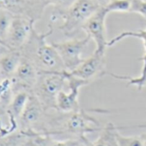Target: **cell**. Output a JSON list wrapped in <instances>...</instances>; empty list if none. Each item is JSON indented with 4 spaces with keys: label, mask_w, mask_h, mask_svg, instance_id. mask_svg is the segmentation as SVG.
<instances>
[{
    "label": "cell",
    "mask_w": 146,
    "mask_h": 146,
    "mask_svg": "<svg viewBox=\"0 0 146 146\" xmlns=\"http://www.w3.org/2000/svg\"><path fill=\"white\" fill-rule=\"evenodd\" d=\"M30 92L28 91H19L14 93V96L8 105V113L11 118L13 126L16 127V121H19L26 105L28 101Z\"/></svg>",
    "instance_id": "14"
},
{
    "label": "cell",
    "mask_w": 146,
    "mask_h": 146,
    "mask_svg": "<svg viewBox=\"0 0 146 146\" xmlns=\"http://www.w3.org/2000/svg\"><path fill=\"white\" fill-rule=\"evenodd\" d=\"M88 85H89V82L81 80L68 72L65 87L56 98L55 110L62 113H71L81 110L78 102L79 90Z\"/></svg>",
    "instance_id": "6"
},
{
    "label": "cell",
    "mask_w": 146,
    "mask_h": 146,
    "mask_svg": "<svg viewBox=\"0 0 146 146\" xmlns=\"http://www.w3.org/2000/svg\"><path fill=\"white\" fill-rule=\"evenodd\" d=\"M46 110L40 100L33 93H30L27 105L18 121L22 129L27 132L26 134L32 133L34 127L42 121Z\"/></svg>",
    "instance_id": "13"
},
{
    "label": "cell",
    "mask_w": 146,
    "mask_h": 146,
    "mask_svg": "<svg viewBox=\"0 0 146 146\" xmlns=\"http://www.w3.org/2000/svg\"><path fill=\"white\" fill-rule=\"evenodd\" d=\"M3 106L2 105V104H1V102H0V109H1V108H3Z\"/></svg>",
    "instance_id": "28"
},
{
    "label": "cell",
    "mask_w": 146,
    "mask_h": 146,
    "mask_svg": "<svg viewBox=\"0 0 146 146\" xmlns=\"http://www.w3.org/2000/svg\"><path fill=\"white\" fill-rule=\"evenodd\" d=\"M14 84L12 77L0 78V102L4 107H8L14 96Z\"/></svg>",
    "instance_id": "16"
},
{
    "label": "cell",
    "mask_w": 146,
    "mask_h": 146,
    "mask_svg": "<svg viewBox=\"0 0 146 146\" xmlns=\"http://www.w3.org/2000/svg\"><path fill=\"white\" fill-rule=\"evenodd\" d=\"M145 84H146V82H145Z\"/></svg>",
    "instance_id": "30"
},
{
    "label": "cell",
    "mask_w": 146,
    "mask_h": 146,
    "mask_svg": "<svg viewBox=\"0 0 146 146\" xmlns=\"http://www.w3.org/2000/svg\"><path fill=\"white\" fill-rule=\"evenodd\" d=\"M59 113V116L51 120V124L56 127L52 133H70L85 139L86 133L103 129L96 119L81 110L71 113Z\"/></svg>",
    "instance_id": "3"
},
{
    "label": "cell",
    "mask_w": 146,
    "mask_h": 146,
    "mask_svg": "<svg viewBox=\"0 0 146 146\" xmlns=\"http://www.w3.org/2000/svg\"><path fill=\"white\" fill-rule=\"evenodd\" d=\"M46 4L43 0H0V9L21 15L34 21L40 20Z\"/></svg>",
    "instance_id": "10"
},
{
    "label": "cell",
    "mask_w": 146,
    "mask_h": 146,
    "mask_svg": "<svg viewBox=\"0 0 146 146\" xmlns=\"http://www.w3.org/2000/svg\"><path fill=\"white\" fill-rule=\"evenodd\" d=\"M90 39V37L86 35L83 38H73L65 41L52 42L58 50L66 71H73L84 61L83 54Z\"/></svg>",
    "instance_id": "5"
},
{
    "label": "cell",
    "mask_w": 146,
    "mask_h": 146,
    "mask_svg": "<svg viewBox=\"0 0 146 146\" xmlns=\"http://www.w3.org/2000/svg\"><path fill=\"white\" fill-rule=\"evenodd\" d=\"M14 15L9 11L0 9V38L5 42ZM6 44V43H5Z\"/></svg>",
    "instance_id": "18"
},
{
    "label": "cell",
    "mask_w": 146,
    "mask_h": 146,
    "mask_svg": "<svg viewBox=\"0 0 146 146\" xmlns=\"http://www.w3.org/2000/svg\"><path fill=\"white\" fill-rule=\"evenodd\" d=\"M115 137L118 146H143L139 136H124L117 129Z\"/></svg>",
    "instance_id": "20"
},
{
    "label": "cell",
    "mask_w": 146,
    "mask_h": 146,
    "mask_svg": "<svg viewBox=\"0 0 146 146\" xmlns=\"http://www.w3.org/2000/svg\"><path fill=\"white\" fill-rule=\"evenodd\" d=\"M22 54L18 50H12L0 57L1 77H12L20 63Z\"/></svg>",
    "instance_id": "15"
},
{
    "label": "cell",
    "mask_w": 146,
    "mask_h": 146,
    "mask_svg": "<svg viewBox=\"0 0 146 146\" xmlns=\"http://www.w3.org/2000/svg\"><path fill=\"white\" fill-rule=\"evenodd\" d=\"M131 8L129 13H136L146 20V0H130Z\"/></svg>",
    "instance_id": "21"
},
{
    "label": "cell",
    "mask_w": 146,
    "mask_h": 146,
    "mask_svg": "<svg viewBox=\"0 0 146 146\" xmlns=\"http://www.w3.org/2000/svg\"><path fill=\"white\" fill-rule=\"evenodd\" d=\"M111 0H96V2L98 3L100 7H106Z\"/></svg>",
    "instance_id": "24"
},
{
    "label": "cell",
    "mask_w": 146,
    "mask_h": 146,
    "mask_svg": "<svg viewBox=\"0 0 146 146\" xmlns=\"http://www.w3.org/2000/svg\"><path fill=\"white\" fill-rule=\"evenodd\" d=\"M108 13L120 12V13H129L131 8L130 0H111L109 3L105 7Z\"/></svg>",
    "instance_id": "19"
},
{
    "label": "cell",
    "mask_w": 146,
    "mask_h": 146,
    "mask_svg": "<svg viewBox=\"0 0 146 146\" xmlns=\"http://www.w3.org/2000/svg\"><path fill=\"white\" fill-rule=\"evenodd\" d=\"M139 137H140V139L142 142V145L146 146V133H142L141 135H139Z\"/></svg>",
    "instance_id": "25"
},
{
    "label": "cell",
    "mask_w": 146,
    "mask_h": 146,
    "mask_svg": "<svg viewBox=\"0 0 146 146\" xmlns=\"http://www.w3.org/2000/svg\"><path fill=\"white\" fill-rule=\"evenodd\" d=\"M100 8L96 0H75L65 9H54L51 15V24L62 21L58 27L66 37H73L87 21V20Z\"/></svg>",
    "instance_id": "2"
},
{
    "label": "cell",
    "mask_w": 146,
    "mask_h": 146,
    "mask_svg": "<svg viewBox=\"0 0 146 146\" xmlns=\"http://www.w3.org/2000/svg\"><path fill=\"white\" fill-rule=\"evenodd\" d=\"M39 74L40 73L35 65L29 59L22 56L20 63L12 76L14 92L28 91L31 92L37 81Z\"/></svg>",
    "instance_id": "12"
},
{
    "label": "cell",
    "mask_w": 146,
    "mask_h": 146,
    "mask_svg": "<svg viewBox=\"0 0 146 146\" xmlns=\"http://www.w3.org/2000/svg\"><path fill=\"white\" fill-rule=\"evenodd\" d=\"M36 21L21 15H14L5 39L11 50H20L28 39Z\"/></svg>",
    "instance_id": "11"
},
{
    "label": "cell",
    "mask_w": 146,
    "mask_h": 146,
    "mask_svg": "<svg viewBox=\"0 0 146 146\" xmlns=\"http://www.w3.org/2000/svg\"><path fill=\"white\" fill-rule=\"evenodd\" d=\"M127 38H136L143 41L144 55L139 59L140 61L143 62V66H142L140 74L137 77H133L130 75H120V74H114V73H108V72H107V74L112 76L113 78L116 80H126L127 86H134L137 87L139 91H142L144 87L146 86V27L145 29H140L139 31H125V32L120 33L119 35H116L111 40L108 41V47L114 46V44H118L121 40Z\"/></svg>",
    "instance_id": "7"
},
{
    "label": "cell",
    "mask_w": 146,
    "mask_h": 146,
    "mask_svg": "<svg viewBox=\"0 0 146 146\" xmlns=\"http://www.w3.org/2000/svg\"><path fill=\"white\" fill-rule=\"evenodd\" d=\"M68 71L40 73L37 81L31 91L46 110H55L58 94L65 89Z\"/></svg>",
    "instance_id": "4"
},
{
    "label": "cell",
    "mask_w": 146,
    "mask_h": 146,
    "mask_svg": "<svg viewBox=\"0 0 146 146\" xmlns=\"http://www.w3.org/2000/svg\"><path fill=\"white\" fill-rule=\"evenodd\" d=\"M108 14L105 7H100L82 27V30L86 33V35L95 41L96 50L100 52H105L108 47L106 18Z\"/></svg>",
    "instance_id": "8"
},
{
    "label": "cell",
    "mask_w": 146,
    "mask_h": 146,
    "mask_svg": "<svg viewBox=\"0 0 146 146\" xmlns=\"http://www.w3.org/2000/svg\"><path fill=\"white\" fill-rule=\"evenodd\" d=\"M12 50L7 44H5L4 43H0V57L3 56V55H5L6 53H8L9 51Z\"/></svg>",
    "instance_id": "23"
},
{
    "label": "cell",
    "mask_w": 146,
    "mask_h": 146,
    "mask_svg": "<svg viewBox=\"0 0 146 146\" xmlns=\"http://www.w3.org/2000/svg\"><path fill=\"white\" fill-rule=\"evenodd\" d=\"M46 6L52 5L54 9H65L70 6L75 0H43Z\"/></svg>",
    "instance_id": "22"
},
{
    "label": "cell",
    "mask_w": 146,
    "mask_h": 146,
    "mask_svg": "<svg viewBox=\"0 0 146 146\" xmlns=\"http://www.w3.org/2000/svg\"><path fill=\"white\" fill-rule=\"evenodd\" d=\"M0 43H4V44H5V42H4V41H3L1 38H0Z\"/></svg>",
    "instance_id": "27"
},
{
    "label": "cell",
    "mask_w": 146,
    "mask_h": 146,
    "mask_svg": "<svg viewBox=\"0 0 146 146\" xmlns=\"http://www.w3.org/2000/svg\"><path fill=\"white\" fill-rule=\"evenodd\" d=\"M0 78H1V74H0Z\"/></svg>",
    "instance_id": "29"
},
{
    "label": "cell",
    "mask_w": 146,
    "mask_h": 146,
    "mask_svg": "<svg viewBox=\"0 0 146 146\" xmlns=\"http://www.w3.org/2000/svg\"><path fill=\"white\" fill-rule=\"evenodd\" d=\"M52 33L53 27L51 23L48 25V30L43 33H38L34 28L27 42L19 50L22 56L35 65L39 73L65 71L58 50L52 43L46 42V38Z\"/></svg>",
    "instance_id": "1"
},
{
    "label": "cell",
    "mask_w": 146,
    "mask_h": 146,
    "mask_svg": "<svg viewBox=\"0 0 146 146\" xmlns=\"http://www.w3.org/2000/svg\"><path fill=\"white\" fill-rule=\"evenodd\" d=\"M0 132H4V131H3V129H2V127H1V121H0ZM5 133V132H4Z\"/></svg>",
    "instance_id": "26"
},
{
    "label": "cell",
    "mask_w": 146,
    "mask_h": 146,
    "mask_svg": "<svg viewBox=\"0 0 146 146\" xmlns=\"http://www.w3.org/2000/svg\"><path fill=\"white\" fill-rule=\"evenodd\" d=\"M70 73L89 84L95 80L102 77L107 74L105 52H100L95 50L91 56L86 57L76 69Z\"/></svg>",
    "instance_id": "9"
},
{
    "label": "cell",
    "mask_w": 146,
    "mask_h": 146,
    "mask_svg": "<svg viewBox=\"0 0 146 146\" xmlns=\"http://www.w3.org/2000/svg\"><path fill=\"white\" fill-rule=\"evenodd\" d=\"M118 128L112 124L105 127L96 141L91 146H118L115 132Z\"/></svg>",
    "instance_id": "17"
}]
</instances>
